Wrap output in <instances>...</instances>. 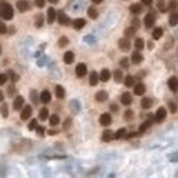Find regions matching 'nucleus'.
Instances as JSON below:
<instances>
[{
  "label": "nucleus",
  "instance_id": "obj_1",
  "mask_svg": "<svg viewBox=\"0 0 178 178\" xmlns=\"http://www.w3.org/2000/svg\"><path fill=\"white\" fill-rule=\"evenodd\" d=\"M14 17V8L8 3H0V18L4 21H10Z\"/></svg>",
  "mask_w": 178,
  "mask_h": 178
},
{
  "label": "nucleus",
  "instance_id": "obj_2",
  "mask_svg": "<svg viewBox=\"0 0 178 178\" xmlns=\"http://www.w3.org/2000/svg\"><path fill=\"white\" fill-rule=\"evenodd\" d=\"M155 22H156V17H155V14H154V12H148V14L145 15V21H144L145 28L151 29V28L155 25Z\"/></svg>",
  "mask_w": 178,
  "mask_h": 178
},
{
  "label": "nucleus",
  "instance_id": "obj_3",
  "mask_svg": "<svg viewBox=\"0 0 178 178\" xmlns=\"http://www.w3.org/2000/svg\"><path fill=\"white\" fill-rule=\"evenodd\" d=\"M23 106H25V99L22 96H17L14 99V101H12V107H14L15 111L22 110V108H23Z\"/></svg>",
  "mask_w": 178,
  "mask_h": 178
},
{
  "label": "nucleus",
  "instance_id": "obj_4",
  "mask_svg": "<svg viewBox=\"0 0 178 178\" xmlns=\"http://www.w3.org/2000/svg\"><path fill=\"white\" fill-rule=\"evenodd\" d=\"M166 117H167V111H166V108L160 107V108H158L156 114H155V121H156V122H163V121L166 119Z\"/></svg>",
  "mask_w": 178,
  "mask_h": 178
},
{
  "label": "nucleus",
  "instance_id": "obj_5",
  "mask_svg": "<svg viewBox=\"0 0 178 178\" xmlns=\"http://www.w3.org/2000/svg\"><path fill=\"white\" fill-rule=\"evenodd\" d=\"M17 8L21 12L29 11L30 10V3L28 2V0H18V2H17Z\"/></svg>",
  "mask_w": 178,
  "mask_h": 178
},
{
  "label": "nucleus",
  "instance_id": "obj_6",
  "mask_svg": "<svg viewBox=\"0 0 178 178\" xmlns=\"http://www.w3.org/2000/svg\"><path fill=\"white\" fill-rule=\"evenodd\" d=\"M99 122H100V125H103V126H110L111 122H112V118H111L110 114L104 112V114H101V115H100Z\"/></svg>",
  "mask_w": 178,
  "mask_h": 178
},
{
  "label": "nucleus",
  "instance_id": "obj_7",
  "mask_svg": "<svg viewBox=\"0 0 178 178\" xmlns=\"http://www.w3.org/2000/svg\"><path fill=\"white\" fill-rule=\"evenodd\" d=\"M56 19H58V22L60 25H69L70 23V18L63 11H59L58 14H56Z\"/></svg>",
  "mask_w": 178,
  "mask_h": 178
},
{
  "label": "nucleus",
  "instance_id": "obj_8",
  "mask_svg": "<svg viewBox=\"0 0 178 178\" xmlns=\"http://www.w3.org/2000/svg\"><path fill=\"white\" fill-rule=\"evenodd\" d=\"M32 117V107L30 106H25L21 111V119L22 121H26Z\"/></svg>",
  "mask_w": 178,
  "mask_h": 178
},
{
  "label": "nucleus",
  "instance_id": "obj_9",
  "mask_svg": "<svg viewBox=\"0 0 178 178\" xmlns=\"http://www.w3.org/2000/svg\"><path fill=\"white\" fill-rule=\"evenodd\" d=\"M87 66L84 65V63H79V65H77V67H75V74H77V77H84L85 74H87Z\"/></svg>",
  "mask_w": 178,
  "mask_h": 178
},
{
  "label": "nucleus",
  "instance_id": "obj_10",
  "mask_svg": "<svg viewBox=\"0 0 178 178\" xmlns=\"http://www.w3.org/2000/svg\"><path fill=\"white\" fill-rule=\"evenodd\" d=\"M132 101H133L132 95H130L129 92H125V93L121 96V103H122L123 106H129V104H132Z\"/></svg>",
  "mask_w": 178,
  "mask_h": 178
},
{
  "label": "nucleus",
  "instance_id": "obj_11",
  "mask_svg": "<svg viewBox=\"0 0 178 178\" xmlns=\"http://www.w3.org/2000/svg\"><path fill=\"white\" fill-rule=\"evenodd\" d=\"M168 88H170L173 92H178V78L177 77L168 78Z\"/></svg>",
  "mask_w": 178,
  "mask_h": 178
},
{
  "label": "nucleus",
  "instance_id": "obj_12",
  "mask_svg": "<svg viewBox=\"0 0 178 178\" xmlns=\"http://www.w3.org/2000/svg\"><path fill=\"white\" fill-rule=\"evenodd\" d=\"M55 19H56V11L51 7V8H48V11H47V21H48V23H53Z\"/></svg>",
  "mask_w": 178,
  "mask_h": 178
},
{
  "label": "nucleus",
  "instance_id": "obj_13",
  "mask_svg": "<svg viewBox=\"0 0 178 178\" xmlns=\"http://www.w3.org/2000/svg\"><path fill=\"white\" fill-rule=\"evenodd\" d=\"M118 45H119V48L122 49V51H129L130 49V41L126 39H121L119 41H118Z\"/></svg>",
  "mask_w": 178,
  "mask_h": 178
},
{
  "label": "nucleus",
  "instance_id": "obj_14",
  "mask_svg": "<svg viewBox=\"0 0 178 178\" xmlns=\"http://www.w3.org/2000/svg\"><path fill=\"white\" fill-rule=\"evenodd\" d=\"M40 101L41 103H44V104H48L49 101H51V93H49V91H43L41 92V95H40Z\"/></svg>",
  "mask_w": 178,
  "mask_h": 178
},
{
  "label": "nucleus",
  "instance_id": "obj_15",
  "mask_svg": "<svg viewBox=\"0 0 178 178\" xmlns=\"http://www.w3.org/2000/svg\"><path fill=\"white\" fill-rule=\"evenodd\" d=\"M144 60V56L141 55V53L138 52V51H136V52H133L132 55V62L134 63V65H140V63Z\"/></svg>",
  "mask_w": 178,
  "mask_h": 178
},
{
  "label": "nucleus",
  "instance_id": "obj_16",
  "mask_svg": "<svg viewBox=\"0 0 178 178\" xmlns=\"http://www.w3.org/2000/svg\"><path fill=\"white\" fill-rule=\"evenodd\" d=\"M145 93V85L141 84V82H138V84L134 85V95H137V96H141V95Z\"/></svg>",
  "mask_w": 178,
  "mask_h": 178
},
{
  "label": "nucleus",
  "instance_id": "obj_17",
  "mask_svg": "<svg viewBox=\"0 0 178 178\" xmlns=\"http://www.w3.org/2000/svg\"><path fill=\"white\" fill-rule=\"evenodd\" d=\"M84 26H85V19H82V18H77V19H74V22H73V28L75 30L82 29Z\"/></svg>",
  "mask_w": 178,
  "mask_h": 178
},
{
  "label": "nucleus",
  "instance_id": "obj_18",
  "mask_svg": "<svg viewBox=\"0 0 178 178\" xmlns=\"http://www.w3.org/2000/svg\"><path fill=\"white\" fill-rule=\"evenodd\" d=\"M63 60H65L66 65H71V63L74 62V53H73L71 51H67V52L65 53V56H63Z\"/></svg>",
  "mask_w": 178,
  "mask_h": 178
},
{
  "label": "nucleus",
  "instance_id": "obj_19",
  "mask_svg": "<svg viewBox=\"0 0 178 178\" xmlns=\"http://www.w3.org/2000/svg\"><path fill=\"white\" fill-rule=\"evenodd\" d=\"M112 138H114V133L111 132V130H104L103 134H101V140H103V141H106V142L111 141Z\"/></svg>",
  "mask_w": 178,
  "mask_h": 178
},
{
  "label": "nucleus",
  "instance_id": "obj_20",
  "mask_svg": "<svg viewBox=\"0 0 178 178\" xmlns=\"http://www.w3.org/2000/svg\"><path fill=\"white\" fill-rule=\"evenodd\" d=\"M99 78H100V81H103V82H107V81H108V79L111 78V73H110V71H108V70H107V69L101 70V73H100Z\"/></svg>",
  "mask_w": 178,
  "mask_h": 178
},
{
  "label": "nucleus",
  "instance_id": "obj_21",
  "mask_svg": "<svg viewBox=\"0 0 178 178\" xmlns=\"http://www.w3.org/2000/svg\"><path fill=\"white\" fill-rule=\"evenodd\" d=\"M96 100L97 101H100V103H103V101H106L107 100V97H108V95H107V92L106 91H99L96 93Z\"/></svg>",
  "mask_w": 178,
  "mask_h": 178
},
{
  "label": "nucleus",
  "instance_id": "obj_22",
  "mask_svg": "<svg viewBox=\"0 0 178 178\" xmlns=\"http://www.w3.org/2000/svg\"><path fill=\"white\" fill-rule=\"evenodd\" d=\"M99 75H97L96 71H92L91 73V77H89V84L92 85V87H95V85H97V82H99Z\"/></svg>",
  "mask_w": 178,
  "mask_h": 178
},
{
  "label": "nucleus",
  "instance_id": "obj_23",
  "mask_svg": "<svg viewBox=\"0 0 178 178\" xmlns=\"http://www.w3.org/2000/svg\"><path fill=\"white\" fill-rule=\"evenodd\" d=\"M55 93H56V97H58V99H63L65 95H66L65 88L60 87V85H56V87H55Z\"/></svg>",
  "mask_w": 178,
  "mask_h": 178
},
{
  "label": "nucleus",
  "instance_id": "obj_24",
  "mask_svg": "<svg viewBox=\"0 0 178 178\" xmlns=\"http://www.w3.org/2000/svg\"><path fill=\"white\" fill-rule=\"evenodd\" d=\"M162 36H163V29H162V28H155L154 32H152V37H154V40L162 39Z\"/></svg>",
  "mask_w": 178,
  "mask_h": 178
},
{
  "label": "nucleus",
  "instance_id": "obj_25",
  "mask_svg": "<svg viewBox=\"0 0 178 178\" xmlns=\"http://www.w3.org/2000/svg\"><path fill=\"white\" fill-rule=\"evenodd\" d=\"M141 107H142L144 110L151 108V107H152V100L149 99V97H144V99L141 100Z\"/></svg>",
  "mask_w": 178,
  "mask_h": 178
},
{
  "label": "nucleus",
  "instance_id": "obj_26",
  "mask_svg": "<svg viewBox=\"0 0 178 178\" xmlns=\"http://www.w3.org/2000/svg\"><path fill=\"white\" fill-rule=\"evenodd\" d=\"M136 28L134 26H130V28H128V29H125V37L126 39H130V37H133L136 34Z\"/></svg>",
  "mask_w": 178,
  "mask_h": 178
},
{
  "label": "nucleus",
  "instance_id": "obj_27",
  "mask_svg": "<svg viewBox=\"0 0 178 178\" xmlns=\"http://www.w3.org/2000/svg\"><path fill=\"white\" fill-rule=\"evenodd\" d=\"M130 11H132L133 14H140V12L142 11V6L138 4V3H136V4H132V6H130Z\"/></svg>",
  "mask_w": 178,
  "mask_h": 178
},
{
  "label": "nucleus",
  "instance_id": "obj_28",
  "mask_svg": "<svg viewBox=\"0 0 178 178\" xmlns=\"http://www.w3.org/2000/svg\"><path fill=\"white\" fill-rule=\"evenodd\" d=\"M168 23H170V26H176V25L178 23V12H173V14L170 15Z\"/></svg>",
  "mask_w": 178,
  "mask_h": 178
},
{
  "label": "nucleus",
  "instance_id": "obj_29",
  "mask_svg": "<svg viewBox=\"0 0 178 178\" xmlns=\"http://www.w3.org/2000/svg\"><path fill=\"white\" fill-rule=\"evenodd\" d=\"M125 136H126V129H119L118 132H115L114 133V138H117V140H121V138H125Z\"/></svg>",
  "mask_w": 178,
  "mask_h": 178
},
{
  "label": "nucleus",
  "instance_id": "obj_30",
  "mask_svg": "<svg viewBox=\"0 0 178 178\" xmlns=\"http://www.w3.org/2000/svg\"><path fill=\"white\" fill-rule=\"evenodd\" d=\"M39 117H40V119H41V121H47V119L49 118V112H48V110H47V108H41V110H40Z\"/></svg>",
  "mask_w": 178,
  "mask_h": 178
},
{
  "label": "nucleus",
  "instance_id": "obj_31",
  "mask_svg": "<svg viewBox=\"0 0 178 178\" xmlns=\"http://www.w3.org/2000/svg\"><path fill=\"white\" fill-rule=\"evenodd\" d=\"M97 15H99V14H97V10L95 7H89L88 8V17L89 18H92V19H96Z\"/></svg>",
  "mask_w": 178,
  "mask_h": 178
},
{
  "label": "nucleus",
  "instance_id": "obj_32",
  "mask_svg": "<svg viewBox=\"0 0 178 178\" xmlns=\"http://www.w3.org/2000/svg\"><path fill=\"white\" fill-rule=\"evenodd\" d=\"M59 115H56V114H53V115H51L49 117V123H51V126H56V125H59Z\"/></svg>",
  "mask_w": 178,
  "mask_h": 178
},
{
  "label": "nucleus",
  "instance_id": "obj_33",
  "mask_svg": "<svg viewBox=\"0 0 178 178\" xmlns=\"http://www.w3.org/2000/svg\"><path fill=\"white\" fill-rule=\"evenodd\" d=\"M123 118H125V121H132L134 118V112L132 110H126L125 114H123Z\"/></svg>",
  "mask_w": 178,
  "mask_h": 178
},
{
  "label": "nucleus",
  "instance_id": "obj_34",
  "mask_svg": "<svg viewBox=\"0 0 178 178\" xmlns=\"http://www.w3.org/2000/svg\"><path fill=\"white\" fill-rule=\"evenodd\" d=\"M151 125H152V122H151V119L147 121V122H144L141 126H140V133H144L145 130H147L148 128H151Z\"/></svg>",
  "mask_w": 178,
  "mask_h": 178
},
{
  "label": "nucleus",
  "instance_id": "obj_35",
  "mask_svg": "<svg viewBox=\"0 0 178 178\" xmlns=\"http://www.w3.org/2000/svg\"><path fill=\"white\" fill-rule=\"evenodd\" d=\"M125 85H126L128 88L133 87V85H134V78H133L132 75H128V77L125 78Z\"/></svg>",
  "mask_w": 178,
  "mask_h": 178
},
{
  "label": "nucleus",
  "instance_id": "obj_36",
  "mask_svg": "<svg viewBox=\"0 0 178 178\" xmlns=\"http://www.w3.org/2000/svg\"><path fill=\"white\" fill-rule=\"evenodd\" d=\"M122 78H123L122 71H121V70H115V71H114V79H115L117 82H119V81H122Z\"/></svg>",
  "mask_w": 178,
  "mask_h": 178
},
{
  "label": "nucleus",
  "instance_id": "obj_37",
  "mask_svg": "<svg viewBox=\"0 0 178 178\" xmlns=\"http://www.w3.org/2000/svg\"><path fill=\"white\" fill-rule=\"evenodd\" d=\"M134 47H136L137 49H142V48H144V40H142V39H136Z\"/></svg>",
  "mask_w": 178,
  "mask_h": 178
},
{
  "label": "nucleus",
  "instance_id": "obj_38",
  "mask_svg": "<svg viewBox=\"0 0 178 178\" xmlns=\"http://www.w3.org/2000/svg\"><path fill=\"white\" fill-rule=\"evenodd\" d=\"M0 112H2V115L4 117V118H7V117H8V106H7L6 103L2 106V108H0Z\"/></svg>",
  "mask_w": 178,
  "mask_h": 178
},
{
  "label": "nucleus",
  "instance_id": "obj_39",
  "mask_svg": "<svg viewBox=\"0 0 178 178\" xmlns=\"http://www.w3.org/2000/svg\"><path fill=\"white\" fill-rule=\"evenodd\" d=\"M30 99H32V101H33L34 104H37V103H39V97H37V92L34 91V89H33V91H30Z\"/></svg>",
  "mask_w": 178,
  "mask_h": 178
},
{
  "label": "nucleus",
  "instance_id": "obj_40",
  "mask_svg": "<svg viewBox=\"0 0 178 178\" xmlns=\"http://www.w3.org/2000/svg\"><path fill=\"white\" fill-rule=\"evenodd\" d=\"M59 47H66V45H67V44H69V40H67V37H65V36H62V37H60V39H59Z\"/></svg>",
  "mask_w": 178,
  "mask_h": 178
},
{
  "label": "nucleus",
  "instance_id": "obj_41",
  "mask_svg": "<svg viewBox=\"0 0 178 178\" xmlns=\"http://www.w3.org/2000/svg\"><path fill=\"white\" fill-rule=\"evenodd\" d=\"M177 6H178V0H171L170 3H168V10H176L177 8Z\"/></svg>",
  "mask_w": 178,
  "mask_h": 178
},
{
  "label": "nucleus",
  "instance_id": "obj_42",
  "mask_svg": "<svg viewBox=\"0 0 178 178\" xmlns=\"http://www.w3.org/2000/svg\"><path fill=\"white\" fill-rule=\"evenodd\" d=\"M121 66H122L123 69H128L129 67V59L128 58H122V59H121Z\"/></svg>",
  "mask_w": 178,
  "mask_h": 178
},
{
  "label": "nucleus",
  "instance_id": "obj_43",
  "mask_svg": "<svg viewBox=\"0 0 178 178\" xmlns=\"http://www.w3.org/2000/svg\"><path fill=\"white\" fill-rule=\"evenodd\" d=\"M43 22H44V17H43V15H39V17H37V19H36V26L37 28H41V26H43Z\"/></svg>",
  "mask_w": 178,
  "mask_h": 178
},
{
  "label": "nucleus",
  "instance_id": "obj_44",
  "mask_svg": "<svg viewBox=\"0 0 178 178\" xmlns=\"http://www.w3.org/2000/svg\"><path fill=\"white\" fill-rule=\"evenodd\" d=\"M4 33H7V26H6V23L3 21H0V34Z\"/></svg>",
  "mask_w": 178,
  "mask_h": 178
},
{
  "label": "nucleus",
  "instance_id": "obj_45",
  "mask_svg": "<svg viewBox=\"0 0 178 178\" xmlns=\"http://www.w3.org/2000/svg\"><path fill=\"white\" fill-rule=\"evenodd\" d=\"M34 4H36V7L43 8L45 6V0H34Z\"/></svg>",
  "mask_w": 178,
  "mask_h": 178
},
{
  "label": "nucleus",
  "instance_id": "obj_46",
  "mask_svg": "<svg viewBox=\"0 0 178 178\" xmlns=\"http://www.w3.org/2000/svg\"><path fill=\"white\" fill-rule=\"evenodd\" d=\"M37 129V119H32L29 123V130H34Z\"/></svg>",
  "mask_w": 178,
  "mask_h": 178
},
{
  "label": "nucleus",
  "instance_id": "obj_47",
  "mask_svg": "<svg viewBox=\"0 0 178 178\" xmlns=\"http://www.w3.org/2000/svg\"><path fill=\"white\" fill-rule=\"evenodd\" d=\"M158 8H159V11H162V12H166V11H167L166 6L163 4V0H162V2H159V3H158Z\"/></svg>",
  "mask_w": 178,
  "mask_h": 178
},
{
  "label": "nucleus",
  "instance_id": "obj_48",
  "mask_svg": "<svg viewBox=\"0 0 178 178\" xmlns=\"http://www.w3.org/2000/svg\"><path fill=\"white\" fill-rule=\"evenodd\" d=\"M7 82V74H0V85H4Z\"/></svg>",
  "mask_w": 178,
  "mask_h": 178
},
{
  "label": "nucleus",
  "instance_id": "obj_49",
  "mask_svg": "<svg viewBox=\"0 0 178 178\" xmlns=\"http://www.w3.org/2000/svg\"><path fill=\"white\" fill-rule=\"evenodd\" d=\"M168 106H170V111H171V112H177V104L176 103H170V104H168Z\"/></svg>",
  "mask_w": 178,
  "mask_h": 178
},
{
  "label": "nucleus",
  "instance_id": "obj_50",
  "mask_svg": "<svg viewBox=\"0 0 178 178\" xmlns=\"http://www.w3.org/2000/svg\"><path fill=\"white\" fill-rule=\"evenodd\" d=\"M8 75H10V78H11V81H12V82H15V81L18 79V77L14 74V71H8Z\"/></svg>",
  "mask_w": 178,
  "mask_h": 178
},
{
  "label": "nucleus",
  "instance_id": "obj_51",
  "mask_svg": "<svg viewBox=\"0 0 178 178\" xmlns=\"http://www.w3.org/2000/svg\"><path fill=\"white\" fill-rule=\"evenodd\" d=\"M133 26H134L136 29H138V26H140V21L137 19V18H134V19H133Z\"/></svg>",
  "mask_w": 178,
  "mask_h": 178
},
{
  "label": "nucleus",
  "instance_id": "obj_52",
  "mask_svg": "<svg viewBox=\"0 0 178 178\" xmlns=\"http://www.w3.org/2000/svg\"><path fill=\"white\" fill-rule=\"evenodd\" d=\"M70 125H71V119H66V122H65V125H63V128H65V129H69V126Z\"/></svg>",
  "mask_w": 178,
  "mask_h": 178
},
{
  "label": "nucleus",
  "instance_id": "obj_53",
  "mask_svg": "<svg viewBox=\"0 0 178 178\" xmlns=\"http://www.w3.org/2000/svg\"><path fill=\"white\" fill-rule=\"evenodd\" d=\"M37 133H39L40 136L44 134V128H43V126H37Z\"/></svg>",
  "mask_w": 178,
  "mask_h": 178
},
{
  "label": "nucleus",
  "instance_id": "obj_54",
  "mask_svg": "<svg viewBox=\"0 0 178 178\" xmlns=\"http://www.w3.org/2000/svg\"><path fill=\"white\" fill-rule=\"evenodd\" d=\"M14 85H11L10 88H8V95H10V96H12V93H14Z\"/></svg>",
  "mask_w": 178,
  "mask_h": 178
},
{
  "label": "nucleus",
  "instance_id": "obj_55",
  "mask_svg": "<svg viewBox=\"0 0 178 178\" xmlns=\"http://www.w3.org/2000/svg\"><path fill=\"white\" fill-rule=\"evenodd\" d=\"M111 111H114V112H115V111H118V107H117V104H111Z\"/></svg>",
  "mask_w": 178,
  "mask_h": 178
},
{
  "label": "nucleus",
  "instance_id": "obj_56",
  "mask_svg": "<svg viewBox=\"0 0 178 178\" xmlns=\"http://www.w3.org/2000/svg\"><path fill=\"white\" fill-rule=\"evenodd\" d=\"M142 2V4H145V6H149L152 3V0H141Z\"/></svg>",
  "mask_w": 178,
  "mask_h": 178
},
{
  "label": "nucleus",
  "instance_id": "obj_57",
  "mask_svg": "<svg viewBox=\"0 0 178 178\" xmlns=\"http://www.w3.org/2000/svg\"><path fill=\"white\" fill-rule=\"evenodd\" d=\"M3 99H4V93L0 91V101H3Z\"/></svg>",
  "mask_w": 178,
  "mask_h": 178
},
{
  "label": "nucleus",
  "instance_id": "obj_58",
  "mask_svg": "<svg viewBox=\"0 0 178 178\" xmlns=\"http://www.w3.org/2000/svg\"><path fill=\"white\" fill-rule=\"evenodd\" d=\"M92 2H93V3H95V4H100V3H101V2H103V0H92Z\"/></svg>",
  "mask_w": 178,
  "mask_h": 178
},
{
  "label": "nucleus",
  "instance_id": "obj_59",
  "mask_svg": "<svg viewBox=\"0 0 178 178\" xmlns=\"http://www.w3.org/2000/svg\"><path fill=\"white\" fill-rule=\"evenodd\" d=\"M48 2H49V3H52V4H55V3H58L59 0H48Z\"/></svg>",
  "mask_w": 178,
  "mask_h": 178
},
{
  "label": "nucleus",
  "instance_id": "obj_60",
  "mask_svg": "<svg viewBox=\"0 0 178 178\" xmlns=\"http://www.w3.org/2000/svg\"><path fill=\"white\" fill-rule=\"evenodd\" d=\"M0 55H2V44H0Z\"/></svg>",
  "mask_w": 178,
  "mask_h": 178
}]
</instances>
